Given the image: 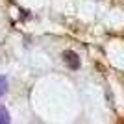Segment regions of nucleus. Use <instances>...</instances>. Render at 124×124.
<instances>
[{
  "label": "nucleus",
  "instance_id": "1",
  "mask_svg": "<svg viewBox=\"0 0 124 124\" xmlns=\"http://www.w3.org/2000/svg\"><path fill=\"white\" fill-rule=\"evenodd\" d=\"M63 61H65V65H67L70 70H78L80 69V57H78V54L74 50H65L63 52Z\"/></svg>",
  "mask_w": 124,
  "mask_h": 124
},
{
  "label": "nucleus",
  "instance_id": "2",
  "mask_svg": "<svg viewBox=\"0 0 124 124\" xmlns=\"http://www.w3.org/2000/svg\"><path fill=\"white\" fill-rule=\"evenodd\" d=\"M9 113H8V109L4 106H0V124H9Z\"/></svg>",
  "mask_w": 124,
  "mask_h": 124
},
{
  "label": "nucleus",
  "instance_id": "3",
  "mask_svg": "<svg viewBox=\"0 0 124 124\" xmlns=\"http://www.w3.org/2000/svg\"><path fill=\"white\" fill-rule=\"evenodd\" d=\"M6 93H8V78L0 76V96H4Z\"/></svg>",
  "mask_w": 124,
  "mask_h": 124
}]
</instances>
